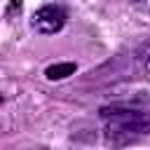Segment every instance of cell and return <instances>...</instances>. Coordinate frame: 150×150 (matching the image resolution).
Instances as JSON below:
<instances>
[{"label":"cell","mask_w":150,"mask_h":150,"mask_svg":"<svg viewBox=\"0 0 150 150\" xmlns=\"http://www.w3.org/2000/svg\"><path fill=\"white\" fill-rule=\"evenodd\" d=\"M30 26H33V30H38L42 35H54L66 26V12L59 5H45L33 14Z\"/></svg>","instance_id":"2"},{"label":"cell","mask_w":150,"mask_h":150,"mask_svg":"<svg viewBox=\"0 0 150 150\" xmlns=\"http://www.w3.org/2000/svg\"><path fill=\"white\" fill-rule=\"evenodd\" d=\"M136 7H143V9H150V0H131Z\"/></svg>","instance_id":"4"},{"label":"cell","mask_w":150,"mask_h":150,"mask_svg":"<svg viewBox=\"0 0 150 150\" xmlns=\"http://www.w3.org/2000/svg\"><path fill=\"white\" fill-rule=\"evenodd\" d=\"M75 70H77V66L73 63V61H66V63H52V66H47L45 68V77L47 80H66V77H70V75H75Z\"/></svg>","instance_id":"3"},{"label":"cell","mask_w":150,"mask_h":150,"mask_svg":"<svg viewBox=\"0 0 150 150\" xmlns=\"http://www.w3.org/2000/svg\"><path fill=\"white\" fill-rule=\"evenodd\" d=\"M145 68H148V70H150V59H148V63H145Z\"/></svg>","instance_id":"5"},{"label":"cell","mask_w":150,"mask_h":150,"mask_svg":"<svg viewBox=\"0 0 150 150\" xmlns=\"http://www.w3.org/2000/svg\"><path fill=\"white\" fill-rule=\"evenodd\" d=\"M105 120V143L122 148L136 138L150 136V112L136 108H110L101 112Z\"/></svg>","instance_id":"1"}]
</instances>
